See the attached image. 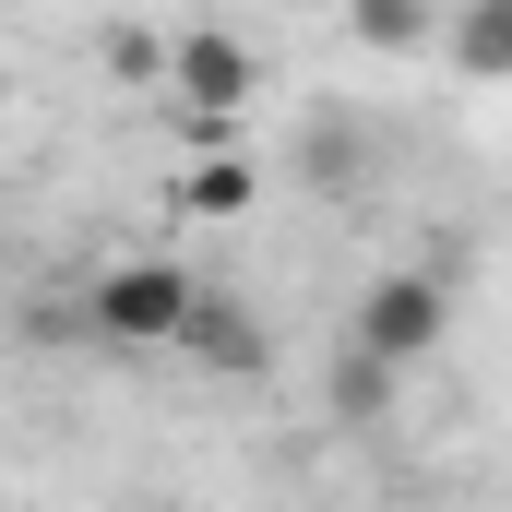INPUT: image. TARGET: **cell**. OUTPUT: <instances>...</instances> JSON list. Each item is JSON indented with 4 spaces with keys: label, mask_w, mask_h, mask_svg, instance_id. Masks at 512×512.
<instances>
[{
    "label": "cell",
    "mask_w": 512,
    "mask_h": 512,
    "mask_svg": "<svg viewBox=\"0 0 512 512\" xmlns=\"http://www.w3.org/2000/svg\"><path fill=\"white\" fill-rule=\"evenodd\" d=\"M191 298H203V274H191V262H155V251H131V262H108V274L84 286V322H96L108 346H179Z\"/></svg>",
    "instance_id": "cell-1"
},
{
    "label": "cell",
    "mask_w": 512,
    "mask_h": 512,
    "mask_svg": "<svg viewBox=\"0 0 512 512\" xmlns=\"http://www.w3.org/2000/svg\"><path fill=\"white\" fill-rule=\"evenodd\" d=\"M441 334H453V286L429 262H393L382 286L358 298V358H382V370H417Z\"/></svg>",
    "instance_id": "cell-2"
},
{
    "label": "cell",
    "mask_w": 512,
    "mask_h": 512,
    "mask_svg": "<svg viewBox=\"0 0 512 512\" xmlns=\"http://www.w3.org/2000/svg\"><path fill=\"white\" fill-rule=\"evenodd\" d=\"M167 96L191 108L203 131H227L239 108L262 96V60H251V36H227V24H191V36H167Z\"/></svg>",
    "instance_id": "cell-3"
},
{
    "label": "cell",
    "mask_w": 512,
    "mask_h": 512,
    "mask_svg": "<svg viewBox=\"0 0 512 512\" xmlns=\"http://www.w3.org/2000/svg\"><path fill=\"white\" fill-rule=\"evenodd\" d=\"M179 358H191V370H215V382H274V334L251 322V298H227V286H203V298H191Z\"/></svg>",
    "instance_id": "cell-4"
},
{
    "label": "cell",
    "mask_w": 512,
    "mask_h": 512,
    "mask_svg": "<svg viewBox=\"0 0 512 512\" xmlns=\"http://www.w3.org/2000/svg\"><path fill=\"white\" fill-rule=\"evenodd\" d=\"M167 203H179V215H203V227H227V215H251V203H262V179H251V155H191Z\"/></svg>",
    "instance_id": "cell-5"
},
{
    "label": "cell",
    "mask_w": 512,
    "mask_h": 512,
    "mask_svg": "<svg viewBox=\"0 0 512 512\" xmlns=\"http://www.w3.org/2000/svg\"><path fill=\"white\" fill-rule=\"evenodd\" d=\"M441 48H453V72H477V84H512V0H465Z\"/></svg>",
    "instance_id": "cell-6"
},
{
    "label": "cell",
    "mask_w": 512,
    "mask_h": 512,
    "mask_svg": "<svg viewBox=\"0 0 512 512\" xmlns=\"http://www.w3.org/2000/svg\"><path fill=\"white\" fill-rule=\"evenodd\" d=\"M358 36H370L382 60H417V48L441 36V12H429V0H358Z\"/></svg>",
    "instance_id": "cell-7"
},
{
    "label": "cell",
    "mask_w": 512,
    "mask_h": 512,
    "mask_svg": "<svg viewBox=\"0 0 512 512\" xmlns=\"http://www.w3.org/2000/svg\"><path fill=\"white\" fill-rule=\"evenodd\" d=\"M310 179L322 191H370V143L358 131H310Z\"/></svg>",
    "instance_id": "cell-8"
},
{
    "label": "cell",
    "mask_w": 512,
    "mask_h": 512,
    "mask_svg": "<svg viewBox=\"0 0 512 512\" xmlns=\"http://www.w3.org/2000/svg\"><path fill=\"white\" fill-rule=\"evenodd\" d=\"M405 382V370H382V358H358V346H346V370H334V405H346V417H382V393Z\"/></svg>",
    "instance_id": "cell-9"
},
{
    "label": "cell",
    "mask_w": 512,
    "mask_h": 512,
    "mask_svg": "<svg viewBox=\"0 0 512 512\" xmlns=\"http://www.w3.org/2000/svg\"><path fill=\"white\" fill-rule=\"evenodd\" d=\"M108 72H120V84H167V48H155L143 24H108Z\"/></svg>",
    "instance_id": "cell-10"
},
{
    "label": "cell",
    "mask_w": 512,
    "mask_h": 512,
    "mask_svg": "<svg viewBox=\"0 0 512 512\" xmlns=\"http://www.w3.org/2000/svg\"><path fill=\"white\" fill-rule=\"evenodd\" d=\"M0 120H12V84H0Z\"/></svg>",
    "instance_id": "cell-11"
}]
</instances>
